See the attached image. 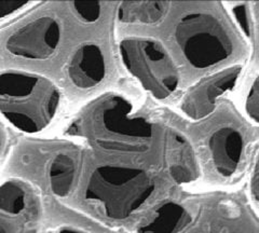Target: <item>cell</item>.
Instances as JSON below:
<instances>
[{"instance_id":"10","label":"cell","mask_w":259,"mask_h":233,"mask_svg":"<svg viewBox=\"0 0 259 233\" xmlns=\"http://www.w3.org/2000/svg\"><path fill=\"white\" fill-rule=\"evenodd\" d=\"M164 154L169 174L177 182H187L197 177V161L191 144L175 130L165 133Z\"/></svg>"},{"instance_id":"12","label":"cell","mask_w":259,"mask_h":233,"mask_svg":"<svg viewBox=\"0 0 259 233\" xmlns=\"http://www.w3.org/2000/svg\"><path fill=\"white\" fill-rule=\"evenodd\" d=\"M167 12L166 2H123L118 7L117 17L124 24L155 25L165 19Z\"/></svg>"},{"instance_id":"2","label":"cell","mask_w":259,"mask_h":233,"mask_svg":"<svg viewBox=\"0 0 259 233\" xmlns=\"http://www.w3.org/2000/svg\"><path fill=\"white\" fill-rule=\"evenodd\" d=\"M59 85L38 72L0 69V117L26 134H38L51 125L60 109Z\"/></svg>"},{"instance_id":"16","label":"cell","mask_w":259,"mask_h":233,"mask_svg":"<svg viewBox=\"0 0 259 233\" xmlns=\"http://www.w3.org/2000/svg\"><path fill=\"white\" fill-rule=\"evenodd\" d=\"M245 111L250 121L258 124L259 120V89L258 79L254 80L253 84L250 85L245 100Z\"/></svg>"},{"instance_id":"17","label":"cell","mask_w":259,"mask_h":233,"mask_svg":"<svg viewBox=\"0 0 259 233\" xmlns=\"http://www.w3.org/2000/svg\"><path fill=\"white\" fill-rule=\"evenodd\" d=\"M31 2L26 0H7V2H0V21L7 19L12 15L22 12L25 8L29 7Z\"/></svg>"},{"instance_id":"7","label":"cell","mask_w":259,"mask_h":233,"mask_svg":"<svg viewBox=\"0 0 259 233\" xmlns=\"http://www.w3.org/2000/svg\"><path fill=\"white\" fill-rule=\"evenodd\" d=\"M67 81L79 91H90L103 83L107 76V63L103 48L85 41L71 56L65 68Z\"/></svg>"},{"instance_id":"1","label":"cell","mask_w":259,"mask_h":233,"mask_svg":"<svg viewBox=\"0 0 259 233\" xmlns=\"http://www.w3.org/2000/svg\"><path fill=\"white\" fill-rule=\"evenodd\" d=\"M68 133L105 154H136L149 149L153 125L133 115L132 104L124 96L108 93L81 112Z\"/></svg>"},{"instance_id":"8","label":"cell","mask_w":259,"mask_h":233,"mask_svg":"<svg viewBox=\"0 0 259 233\" xmlns=\"http://www.w3.org/2000/svg\"><path fill=\"white\" fill-rule=\"evenodd\" d=\"M30 194L16 179H0V233H34L26 227Z\"/></svg>"},{"instance_id":"19","label":"cell","mask_w":259,"mask_h":233,"mask_svg":"<svg viewBox=\"0 0 259 233\" xmlns=\"http://www.w3.org/2000/svg\"><path fill=\"white\" fill-rule=\"evenodd\" d=\"M6 141H7V136H6V132H5V128L0 122V156L3 155V152L5 150L6 147Z\"/></svg>"},{"instance_id":"5","label":"cell","mask_w":259,"mask_h":233,"mask_svg":"<svg viewBox=\"0 0 259 233\" xmlns=\"http://www.w3.org/2000/svg\"><path fill=\"white\" fill-rule=\"evenodd\" d=\"M121 62L128 74L153 98H169L180 84V74L171 56L158 40L130 37L119 44Z\"/></svg>"},{"instance_id":"13","label":"cell","mask_w":259,"mask_h":233,"mask_svg":"<svg viewBox=\"0 0 259 233\" xmlns=\"http://www.w3.org/2000/svg\"><path fill=\"white\" fill-rule=\"evenodd\" d=\"M77 178V161L66 152L56 155L50 164L49 179L53 194L61 198L68 197L74 190Z\"/></svg>"},{"instance_id":"20","label":"cell","mask_w":259,"mask_h":233,"mask_svg":"<svg viewBox=\"0 0 259 233\" xmlns=\"http://www.w3.org/2000/svg\"><path fill=\"white\" fill-rule=\"evenodd\" d=\"M56 233H88L81 229H77L74 227H63Z\"/></svg>"},{"instance_id":"11","label":"cell","mask_w":259,"mask_h":233,"mask_svg":"<svg viewBox=\"0 0 259 233\" xmlns=\"http://www.w3.org/2000/svg\"><path fill=\"white\" fill-rule=\"evenodd\" d=\"M192 221L190 213L186 208L174 202L161 205L153 218L143 224L139 233H181Z\"/></svg>"},{"instance_id":"4","label":"cell","mask_w":259,"mask_h":233,"mask_svg":"<svg viewBox=\"0 0 259 233\" xmlns=\"http://www.w3.org/2000/svg\"><path fill=\"white\" fill-rule=\"evenodd\" d=\"M176 43L185 60L196 69L213 67L233 53V41L214 14L205 11L188 12L177 22Z\"/></svg>"},{"instance_id":"15","label":"cell","mask_w":259,"mask_h":233,"mask_svg":"<svg viewBox=\"0 0 259 233\" xmlns=\"http://www.w3.org/2000/svg\"><path fill=\"white\" fill-rule=\"evenodd\" d=\"M231 14L238 27L246 38L253 37V23L246 5H236L231 9Z\"/></svg>"},{"instance_id":"18","label":"cell","mask_w":259,"mask_h":233,"mask_svg":"<svg viewBox=\"0 0 259 233\" xmlns=\"http://www.w3.org/2000/svg\"><path fill=\"white\" fill-rule=\"evenodd\" d=\"M250 191H252V195L255 200V204L258 202V167L257 164L255 165L254 168V175H253V179L250 181Z\"/></svg>"},{"instance_id":"6","label":"cell","mask_w":259,"mask_h":233,"mask_svg":"<svg viewBox=\"0 0 259 233\" xmlns=\"http://www.w3.org/2000/svg\"><path fill=\"white\" fill-rule=\"evenodd\" d=\"M241 72V66H232L200 80L185 94L181 103L183 114L196 121L212 115L218 99L234 89Z\"/></svg>"},{"instance_id":"14","label":"cell","mask_w":259,"mask_h":233,"mask_svg":"<svg viewBox=\"0 0 259 233\" xmlns=\"http://www.w3.org/2000/svg\"><path fill=\"white\" fill-rule=\"evenodd\" d=\"M68 7L74 17L84 25H97L103 19L104 5L101 2H70Z\"/></svg>"},{"instance_id":"3","label":"cell","mask_w":259,"mask_h":233,"mask_svg":"<svg viewBox=\"0 0 259 233\" xmlns=\"http://www.w3.org/2000/svg\"><path fill=\"white\" fill-rule=\"evenodd\" d=\"M156 190V182L144 170L118 164L96 165L89 174L84 200L112 220H124Z\"/></svg>"},{"instance_id":"9","label":"cell","mask_w":259,"mask_h":233,"mask_svg":"<svg viewBox=\"0 0 259 233\" xmlns=\"http://www.w3.org/2000/svg\"><path fill=\"white\" fill-rule=\"evenodd\" d=\"M208 148L218 174L230 177L241 164L244 138L237 128L222 126L210 135Z\"/></svg>"}]
</instances>
